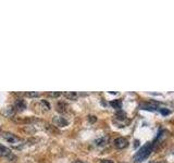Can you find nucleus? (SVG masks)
<instances>
[{"label": "nucleus", "mask_w": 174, "mask_h": 163, "mask_svg": "<svg viewBox=\"0 0 174 163\" xmlns=\"http://www.w3.org/2000/svg\"><path fill=\"white\" fill-rule=\"evenodd\" d=\"M152 149H154V143H147L146 145H144V146L139 149V151L135 155L134 161L136 163L143 162L144 160H146V159L150 155Z\"/></svg>", "instance_id": "obj_1"}, {"label": "nucleus", "mask_w": 174, "mask_h": 163, "mask_svg": "<svg viewBox=\"0 0 174 163\" xmlns=\"http://www.w3.org/2000/svg\"><path fill=\"white\" fill-rule=\"evenodd\" d=\"M2 137L5 138L6 141H8L11 145H17V143H20V138L15 135L11 134V133H2Z\"/></svg>", "instance_id": "obj_2"}, {"label": "nucleus", "mask_w": 174, "mask_h": 163, "mask_svg": "<svg viewBox=\"0 0 174 163\" xmlns=\"http://www.w3.org/2000/svg\"><path fill=\"white\" fill-rule=\"evenodd\" d=\"M114 146H115V148H118V149L126 148V147L129 146V141H127V139L124 137H119L114 140Z\"/></svg>", "instance_id": "obj_3"}, {"label": "nucleus", "mask_w": 174, "mask_h": 163, "mask_svg": "<svg viewBox=\"0 0 174 163\" xmlns=\"http://www.w3.org/2000/svg\"><path fill=\"white\" fill-rule=\"evenodd\" d=\"M53 123L57 126H66L68 125V121L64 120L61 116H54L53 117Z\"/></svg>", "instance_id": "obj_4"}, {"label": "nucleus", "mask_w": 174, "mask_h": 163, "mask_svg": "<svg viewBox=\"0 0 174 163\" xmlns=\"http://www.w3.org/2000/svg\"><path fill=\"white\" fill-rule=\"evenodd\" d=\"M11 153H12V151L10 149L0 143V157H10Z\"/></svg>", "instance_id": "obj_5"}, {"label": "nucleus", "mask_w": 174, "mask_h": 163, "mask_svg": "<svg viewBox=\"0 0 174 163\" xmlns=\"http://www.w3.org/2000/svg\"><path fill=\"white\" fill-rule=\"evenodd\" d=\"M14 107L17 109V110L22 111V110H24V109L26 108V103L24 102V100H22V99H17L14 103Z\"/></svg>", "instance_id": "obj_6"}, {"label": "nucleus", "mask_w": 174, "mask_h": 163, "mask_svg": "<svg viewBox=\"0 0 174 163\" xmlns=\"http://www.w3.org/2000/svg\"><path fill=\"white\" fill-rule=\"evenodd\" d=\"M140 108L144 109V110H148V111H156V110H157V107L152 106V104H149V103H144V104H142Z\"/></svg>", "instance_id": "obj_7"}, {"label": "nucleus", "mask_w": 174, "mask_h": 163, "mask_svg": "<svg viewBox=\"0 0 174 163\" xmlns=\"http://www.w3.org/2000/svg\"><path fill=\"white\" fill-rule=\"evenodd\" d=\"M110 104H111L114 109H121L122 108V101H121L120 99H119V100H115V101H111Z\"/></svg>", "instance_id": "obj_8"}, {"label": "nucleus", "mask_w": 174, "mask_h": 163, "mask_svg": "<svg viewBox=\"0 0 174 163\" xmlns=\"http://www.w3.org/2000/svg\"><path fill=\"white\" fill-rule=\"evenodd\" d=\"M64 96L69 99H76L77 98L76 92H64Z\"/></svg>", "instance_id": "obj_9"}, {"label": "nucleus", "mask_w": 174, "mask_h": 163, "mask_svg": "<svg viewBox=\"0 0 174 163\" xmlns=\"http://www.w3.org/2000/svg\"><path fill=\"white\" fill-rule=\"evenodd\" d=\"M57 108H58V111L59 112H63V111H66V109L64 108H66V104L63 102H59L57 104Z\"/></svg>", "instance_id": "obj_10"}, {"label": "nucleus", "mask_w": 174, "mask_h": 163, "mask_svg": "<svg viewBox=\"0 0 174 163\" xmlns=\"http://www.w3.org/2000/svg\"><path fill=\"white\" fill-rule=\"evenodd\" d=\"M106 143H107L106 138H99V139L96 140V145H97V146H103Z\"/></svg>", "instance_id": "obj_11"}, {"label": "nucleus", "mask_w": 174, "mask_h": 163, "mask_svg": "<svg viewBox=\"0 0 174 163\" xmlns=\"http://www.w3.org/2000/svg\"><path fill=\"white\" fill-rule=\"evenodd\" d=\"M159 111H160V113L162 115H168V114H170V110L169 109H166V108H161V109H159Z\"/></svg>", "instance_id": "obj_12"}, {"label": "nucleus", "mask_w": 174, "mask_h": 163, "mask_svg": "<svg viewBox=\"0 0 174 163\" xmlns=\"http://www.w3.org/2000/svg\"><path fill=\"white\" fill-rule=\"evenodd\" d=\"M27 97H38L39 96V94L38 92H27V94H25Z\"/></svg>", "instance_id": "obj_13"}, {"label": "nucleus", "mask_w": 174, "mask_h": 163, "mask_svg": "<svg viewBox=\"0 0 174 163\" xmlns=\"http://www.w3.org/2000/svg\"><path fill=\"white\" fill-rule=\"evenodd\" d=\"M60 95H61V92H50L49 96H50V97H59Z\"/></svg>", "instance_id": "obj_14"}, {"label": "nucleus", "mask_w": 174, "mask_h": 163, "mask_svg": "<svg viewBox=\"0 0 174 163\" xmlns=\"http://www.w3.org/2000/svg\"><path fill=\"white\" fill-rule=\"evenodd\" d=\"M101 163H113V162L110 160H103V161H101Z\"/></svg>", "instance_id": "obj_15"}, {"label": "nucleus", "mask_w": 174, "mask_h": 163, "mask_svg": "<svg viewBox=\"0 0 174 163\" xmlns=\"http://www.w3.org/2000/svg\"><path fill=\"white\" fill-rule=\"evenodd\" d=\"M74 163H85V162H83V161H75Z\"/></svg>", "instance_id": "obj_16"}]
</instances>
